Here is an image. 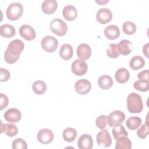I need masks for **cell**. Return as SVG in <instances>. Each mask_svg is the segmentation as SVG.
<instances>
[{"label":"cell","mask_w":149,"mask_h":149,"mask_svg":"<svg viewBox=\"0 0 149 149\" xmlns=\"http://www.w3.org/2000/svg\"><path fill=\"white\" fill-rule=\"evenodd\" d=\"M96 140L98 144L102 147H109L112 143L110 134L106 129H102V130L98 133Z\"/></svg>","instance_id":"obj_8"},{"label":"cell","mask_w":149,"mask_h":149,"mask_svg":"<svg viewBox=\"0 0 149 149\" xmlns=\"http://www.w3.org/2000/svg\"><path fill=\"white\" fill-rule=\"evenodd\" d=\"M37 138L40 143L44 144H48L52 141L54 133L49 129H42L38 132Z\"/></svg>","instance_id":"obj_11"},{"label":"cell","mask_w":149,"mask_h":149,"mask_svg":"<svg viewBox=\"0 0 149 149\" xmlns=\"http://www.w3.org/2000/svg\"><path fill=\"white\" fill-rule=\"evenodd\" d=\"M132 148V142L127 137H121L117 139L116 149H130Z\"/></svg>","instance_id":"obj_27"},{"label":"cell","mask_w":149,"mask_h":149,"mask_svg":"<svg viewBox=\"0 0 149 149\" xmlns=\"http://www.w3.org/2000/svg\"><path fill=\"white\" fill-rule=\"evenodd\" d=\"M143 52L145 55V56L148 58V43L146 44L143 48Z\"/></svg>","instance_id":"obj_40"},{"label":"cell","mask_w":149,"mask_h":149,"mask_svg":"<svg viewBox=\"0 0 149 149\" xmlns=\"http://www.w3.org/2000/svg\"><path fill=\"white\" fill-rule=\"evenodd\" d=\"M115 77L118 83H125L129 80L130 73L126 68H121L118 69L115 72Z\"/></svg>","instance_id":"obj_20"},{"label":"cell","mask_w":149,"mask_h":149,"mask_svg":"<svg viewBox=\"0 0 149 149\" xmlns=\"http://www.w3.org/2000/svg\"><path fill=\"white\" fill-rule=\"evenodd\" d=\"M144 64L145 61L144 59L139 55L133 56L129 62L130 67L134 70L142 68L144 66Z\"/></svg>","instance_id":"obj_24"},{"label":"cell","mask_w":149,"mask_h":149,"mask_svg":"<svg viewBox=\"0 0 149 149\" xmlns=\"http://www.w3.org/2000/svg\"><path fill=\"white\" fill-rule=\"evenodd\" d=\"M5 132L6 136L9 137H13L18 133V129L15 125L13 124H5Z\"/></svg>","instance_id":"obj_33"},{"label":"cell","mask_w":149,"mask_h":149,"mask_svg":"<svg viewBox=\"0 0 149 149\" xmlns=\"http://www.w3.org/2000/svg\"><path fill=\"white\" fill-rule=\"evenodd\" d=\"M24 48V42L19 39L12 40L8 44V48L4 54L5 61L9 63H15L19 59L20 54Z\"/></svg>","instance_id":"obj_1"},{"label":"cell","mask_w":149,"mask_h":149,"mask_svg":"<svg viewBox=\"0 0 149 149\" xmlns=\"http://www.w3.org/2000/svg\"><path fill=\"white\" fill-rule=\"evenodd\" d=\"M95 2H97V3H98V4H100V5H103V4H105V3H107V2H109V1L108 0H95Z\"/></svg>","instance_id":"obj_41"},{"label":"cell","mask_w":149,"mask_h":149,"mask_svg":"<svg viewBox=\"0 0 149 149\" xmlns=\"http://www.w3.org/2000/svg\"><path fill=\"white\" fill-rule=\"evenodd\" d=\"M47 88V87L46 84L41 80H36L32 85L33 91L35 94L38 95L43 94L45 92Z\"/></svg>","instance_id":"obj_29"},{"label":"cell","mask_w":149,"mask_h":149,"mask_svg":"<svg viewBox=\"0 0 149 149\" xmlns=\"http://www.w3.org/2000/svg\"><path fill=\"white\" fill-rule=\"evenodd\" d=\"M23 8L22 5L19 2L10 3L6 9V16L10 20L19 19L22 15Z\"/></svg>","instance_id":"obj_3"},{"label":"cell","mask_w":149,"mask_h":149,"mask_svg":"<svg viewBox=\"0 0 149 149\" xmlns=\"http://www.w3.org/2000/svg\"><path fill=\"white\" fill-rule=\"evenodd\" d=\"M12 147L13 149H26L27 148V145L23 139L17 138L13 141Z\"/></svg>","instance_id":"obj_34"},{"label":"cell","mask_w":149,"mask_h":149,"mask_svg":"<svg viewBox=\"0 0 149 149\" xmlns=\"http://www.w3.org/2000/svg\"><path fill=\"white\" fill-rule=\"evenodd\" d=\"M98 86L103 90H108L113 85V80L108 75H102L98 79Z\"/></svg>","instance_id":"obj_23"},{"label":"cell","mask_w":149,"mask_h":149,"mask_svg":"<svg viewBox=\"0 0 149 149\" xmlns=\"http://www.w3.org/2000/svg\"><path fill=\"white\" fill-rule=\"evenodd\" d=\"M41 45L42 49L47 52H54L58 45V40L53 36H45L41 41Z\"/></svg>","instance_id":"obj_5"},{"label":"cell","mask_w":149,"mask_h":149,"mask_svg":"<svg viewBox=\"0 0 149 149\" xmlns=\"http://www.w3.org/2000/svg\"><path fill=\"white\" fill-rule=\"evenodd\" d=\"M20 35L25 40L28 41L33 40L36 36L34 29L30 25L23 24L19 28Z\"/></svg>","instance_id":"obj_13"},{"label":"cell","mask_w":149,"mask_h":149,"mask_svg":"<svg viewBox=\"0 0 149 149\" xmlns=\"http://www.w3.org/2000/svg\"><path fill=\"white\" fill-rule=\"evenodd\" d=\"M127 108L130 113H140L143 109L141 97L135 93H132L127 97Z\"/></svg>","instance_id":"obj_2"},{"label":"cell","mask_w":149,"mask_h":149,"mask_svg":"<svg viewBox=\"0 0 149 149\" xmlns=\"http://www.w3.org/2000/svg\"><path fill=\"white\" fill-rule=\"evenodd\" d=\"M58 3L55 0H45L41 5V9L46 14H52L57 9Z\"/></svg>","instance_id":"obj_19"},{"label":"cell","mask_w":149,"mask_h":149,"mask_svg":"<svg viewBox=\"0 0 149 149\" xmlns=\"http://www.w3.org/2000/svg\"><path fill=\"white\" fill-rule=\"evenodd\" d=\"M0 74L1 81H6L9 79L10 77L9 72L6 69L0 68Z\"/></svg>","instance_id":"obj_37"},{"label":"cell","mask_w":149,"mask_h":149,"mask_svg":"<svg viewBox=\"0 0 149 149\" xmlns=\"http://www.w3.org/2000/svg\"><path fill=\"white\" fill-rule=\"evenodd\" d=\"M107 54L111 58H118L119 56L120 53L118 51L117 44L115 43L109 44L107 49Z\"/></svg>","instance_id":"obj_32"},{"label":"cell","mask_w":149,"mask_h":149,"mask_svg":"<svg viewBox=\"0 0 149 149\" xmlns=\"http://www.w3.org/2000/svg\"><path fill=\"white\" fill-rule=\"evenodd\" d=\"M91 88V83L86 79H80L74 84V88L76 91L81 95H85L90 92Z\"/></svg>","instance_id":"obj_12"},{"label":"cell","mask_w":149,"mask_h":149,"mask_svg":"<svg viewBox=\"0 0 149 149\" xmlns=\"http://www.w3.org/2000/svg\"><path fill=\"white\" fill-rule=\"evenodd\" d=\"M112 134L114 139L117 140L121 137H127L128 133L123 126L118 123L113 126L112 129Z\"/></svg>","instance_id":"obj_25"},{"label":"cell","mask_w":149,"mask_h":149,"mask_svg":"<svg viewBox=\"0 0 149 149\" xmlns=\"http://www.w3.org/2000/svg\"><path fill=\"white\" fill-rule=\"evenodd\" d=\"M9 100L8 97L2 93L1 94L0 97V109L2 110L3 108H6L8 104Z\"/></svg>","instance_id":"obj_38"},{"label":"cell","mask_w":149,"mask_h":149,"mask_svg":"<svg viewBox=\"0 0 149 149\" xmlns=\"http://www.w3.org/2000/svg\"><path fill=\"white\" fill-rule=\"evenodd\" d=\"M149 127L148 126L146 123H144L137 131V136L142 139H144L146 138L148 134Z\"/></svg>","instance_id":"obj_35"},{"label":"cell","mask_w":149,"mask_h":149,"mask_svg":"<svg viewBox=\"0 0 149 149\" xmlns=\"http://www.w3.org/2000/svg\"><path fill=\"white\" fill-rule=\"evenodd\" d=\"M125 114L120 111L115 110L111 112L107 116L108 124L109 127H112L114 125L123 122L125 119Z\"/></svg>","instance_id":"obj_7"},{"label":"cell","mask_w":149,"mask_h":149,"mask_svg":"<svg viewBox=\"0 0 149 149\" xmlns=\"http://www.w3.org/2000/svg\"><path fill=\"white\" fill-rule=\"evenodd\" d=\"M88 69L87 63L84 60L77 59L73 62L71 65L72 72L76 76H82L86 73Z\"/></svg>","instance_id":"obj_6"},{"label":"cell","mask_w":149,"mask_h":149,"mask_svg":"<svg viewBox=\"0 0 149 149\" xmlns=\"http://www.w3.org/2000/svg\"><path fill=\"white\" fill-rule=\"evenodd\" d=\"M122 29L125 34L128 35H132L136 32V26L132 22L126 21L123 24Z\"/></svg>","instance_id":"obj_30"},{"label":"cell","mask_w":149,"mask_h":149,"mask_svg":"<svg viewBox=\"0 0 149 149\" xmlns=\"http://www.w3.org/2000/svg\"><path fill=\"white\" fill-rule=\"evenodd\" d=\"M104 33L108 39L112 40L118 38L120 35L119 29L115 24H111L106 27Z\"/></svg>","instance_id":"obj_18"},{"label":"cell","mask_w":149,"mask_h":149,"mask_svg":"<svg viewBox=\"0 0 149 149\" xmlns=\"http://www.w3.org/2000/svg\"><path fill=\"white\" fill-rule=\"evenodd\" d=\"M134 88L142 92L147 91L149 89V81L142 80H138L136 81L133 84Z\"/></svg>","instance_id":"obj_31"},{"label":"cell","mask_w":149,"mask_h":149,"mask_svg":"<svg viewBox=\"0 0 149 149\" xmlns=\"http://www.w3.org/2000/svg\"><path fill=\"white\" fill-rule=\"evenodd\" d=\"M77 55L79 58L81 59H88L91 55V49L90 47L85 43L80 44L77 48Z\"/></svg>","instance_id":"obj_15"},{"label":"cell","mask_w":149,"mask_h":149,"mask_svg":"<svg viewBox=\"0 0 149 149\" xmlns=\"http://www.w3.org/2000/svg\"><path fill=\"white\" fill-rule=\"evenodd\" d=\"M63 139L67 142L73 141L77 136V132L76 129L72 127H67L65 129L62 133Z\"/></svg>","instance_id":"obj_26"},{"label":"cell","mask_w":149,"mask_h":149,"mask_svg":"<svg viewBox=\"0 0 149 149\" xmlns=\"http://www.w3.org/2000/svg\"><path fill=\"white\" fill-rule=\"evenodd\" d=\"M73 48L69 44H63L59 50V55L62 59L67 61L72 58L73 56Z\"/></svg>","instance_id":"obj_21"},{"label":"cell","mask_w":149,"mask_h":149,"mask_svg":"<svg viewBox=\"0 0 149 149\" xmlns=\"http://www.w3.org/2000/svg\"><path fill=\"white\" fill-rule=\"evenodd\" d=\"M117 45L119 53L123 55L130 54L133 50V45L132 42L127 40H121Z\"/></svg>","instance_id":"obj_16"},{"label":"cell","mask_w":149,"mask_h":149,"mask_svg":"<svg viewBox=\"0 0 149 149\" xmlns=\"http://www.w3.org/2000/svg\"><path fill=\"white\" fill-rule=\"evenodd\" d=\"M112 19V13L108 8H101L99 9L96 14V19L100 24H106L111 22Z\"/></svg>","instance_id":"obj_9"},{"label":"cell","mask_w":149,"mask_h":149,"mask_svg":"<svg viewBox=\"0 0 149 149\" xmlns=\"http://www.w3.org/2000/svg\"><path fill=\"white\" fill-rule=\"evenodd\" d=\"M107 116L105 115H101L98 116L95 120V123L100 129H104L106 127L107 123Z\"/></svg>","instance_id":"obj_36"},{"label":"cell","mask_w":149,"mask_h":149,"mask_svg":"<svg viewBox=\"0 0 149 149\" xmlns=\"http://www.w3.org/2000/svg\"><path fill=\"white\" fill-rule=\"evenodd\" d=\"M148 75H149V71L148 69L143 70L139 72L137 74V77L139 80L148 81Z\"/></svg>","instance_id":"obj_39"},{"label":"cell","mask_w":149,"mask_h":149,"mask_svg":"<svg viewBox=\"0 0 149 149\" xmlns=\"http://www.w3.org/2000/svg\"><path fill=\"white\" fill-rule=\"evenodd\" d=\"M93 146V138L90 134H83L78 139L77 146L80 149H91Z\"/></svg>","instance_id":"obj_14"},{"label":"cell","mask_w":149,"mask_h":149,"mask_svg":"<svg viewBox=\"0 0 149 149\" xmlns=\"http://www.w3.org/2000/svg\"><path fill=\"white\" fill-rule=\"evenodd\" d=\"M15 28L10 24H5L0 27V34L3 37L11 38L15 35Z\"/></svg>","instance_id":"obj_22"},{"label":"cell","mask_w":149,"mask_h":149,"mask_svg":"<svg viewBox=\"0 0 149 149\" xmlns=\"http://www.w3.org/2000/svg\"><path fill=\"white\" fill-rule=\"evenodd\" d=\"M62 14L65 19L68 21H73L77 16V11L73 5H68L63 8Z\"/></svg>","instance_id":"obj_17"},{"label":"cell","mask_w":149,"mask_h":149,"mask_svg":"<svg viewBox=\"0 0 149 149\" xmlns=\"http://www.w3.org/2000/svg\"><path fill=\"white\" fill-rule=\"evenodd\" d=\"M50 29L54 34L58 36H63L68 31L67 24L59 18L54 19L51 22Z\"/></svg>","instance_id":"obj_4"},{"label":"cell","mask_w":149,"mask_h":149,"mask_svg":"<svg viewBox=\"0 0 149 149\" xmlns=\"http://www.w3.org/2000/svg\"><path fill=\"white\" fill-rule=\"evenodd\" d=\"M141 119L137 116H131L129 118L126 122V124L127 128L130 130H135L137 129L141 124Z\"/></svg>","instance_id":"obj_28"},{"label":"cell","mask_w":149,"mask_h":149,"mask_svg":"<svg viewBox=\"0 0 149 149\" xmlns=\"http://www.w3.org/2000/svg\"><path fill=\"white\" fill-rule=\"evenodd\" d=\"M3 116L6 121L9 123H14L18 122L21 119L22 113L18 109L11 108L5 111Z\"/></svg>","instance_id":"obj_10"}]
</instances>
